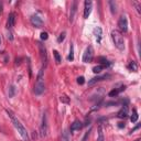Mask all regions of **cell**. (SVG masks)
<instances>
[{"label":"cell","mask_w":141,"mask_h":141,"mask_svg":"<svg viewBox=\"0 0 141 141\" xmlns=\"http://www.w3.org/2000/svg\"><path fill=\"white\" fill-rule=\"evenodd\" d=\"M47 131H49V127H47V117L46 114H43L42 116V122H41V127H40V136L41 137H46Z\"/></svg>","instance_id":"277c9868"},{"label":"cell","mask_w":141,"mask_h":141,"mask_svg":"<svg viewBox=\"0 0 141 141\" xmlns=\"http://www.w3.org/2000/svg\"><path fill=\"white\" fill-rule=\"evenodd\" d=\"M67 60L71 61V62L74 60V46H73V44H71V46H70V54H68V56H67Z\"/></svg>","instance_id":"7402d4cb"},{"label":"cell","mask_w":141,"mask_h":141,"mask_svg":"<svg viewBox=\"0 0 141 141\" xmlns=\"http://www.w3.org/2000/svg\"><path fill=\"white\" fill-rule=\"evenodd\" d=\"M89 134H90V129L88 130V131H86V132H85V136L83 137V139H82V141H86V140H87V138L89 137Z\"/></svg>","instance_id":"1f68e13d"},{"label":"cell","mask_w":141,"mask_h":141,"mask_svg":"<svg viewBox=\"0 0 141 141\" xmlns=\"http://www.w3.org/2000/svg\"><path fill=\"white\" fill-rule=\"evenodd\" d=\"M111 75L110 74H104V75H99V76H96V77H94V78H92L90 81L88 82V85L89 86H92V85H94V84H96V83H99V82H102V81H105V79H107V78H110Z\"/></svg>","instance_id":"52a82bcc"},{"label":"cell","mask_w":141,"mask_h":141,"mask_svg":"<svg viewBox=\"0 0 141 141\" xmlns=\"http://www.w3.org/2000/svg\"><path fill=\"white\" fill-rule=\"evenodd\" d=\"M20 61H21V58H15V65H19Z\"/></svg>","instance_id":"d590c367"},{"label":"cell","mask_w":141,"mask_h":141,"mask_svg":"<svg viewBox=\"0 0 141 141\" xmlns=\"http://www.w3.org/2000/svg\"><path fill=\"white\" fill-rule=\"evenodd\" d=\"M93 57H94V50H93L92 46H88L86 50H85V52L83 54V62L84 63H90L93 61Z\"/></svg>","instance_id":"8992f818"},{"label":"cell","mask_w":141,"mask_h":141,"mask_svg":"<svg viewBox=\"0 0 141 141\" xmlns=\"http://www.w3.org/2000/svg\"><path fill=\"white\" fill-rule=\"evenodd\" d=\"M125 89H126V86H125V85L120 86L119 88H114L113 90H110V92L108 93V96H109V97H117V96H118L119 93L124 92Z\"/></svg>","instance_id":"4fadbf2b"},{"label":"cell","mask_w":141,"mask_h":141,"mask_svg":"<svg viewBox=\"0 0 141 141\" xmlns=\"http://www.w3.org/2000/svg\"><path fill=\"white\" fill-rule=\"evenodd\" d=\"M44 90H45V85L43 83V81H41V82L36 81V84L34 86V93H35V95H42L44 93Z\"/></svg>","instance_id":"30bf717a"},{"label":"cell","mask_w":141,"mask_h":141,"mask_svg":"<svg viewBox=\"0 0 141 141\" xmlns=\"http://www.w3.org/2000/svg\"><path fill=\"white\" fill-rule=\"evenodd\" d=\"M130 120H131V122H137L138 120V113L136 109H132V115L130 117Z\"/></svg>","instance_id":"ffe728a7"},{"label":"cell","mask_w":141,"mask_h":141,"mask_svg":"<svg viewBox=\"0 0 141 141\" xmlns=\"http://www.w3.org/2000/svg\"><path fill=\"white\" fill-rule=\"evenodd\" d=\"M98 61H99V63H100V65H104L105 67H107L108 65H110V63L108 62L107 60H106L105 57H103V56H100V57H98Z\"/></svg>","instance_id":"d6986e66"},{"label":"cell","mask_w":141,"mask_h":141,"mask_svg":"<svg viewBox=\"0 0 141 141\" xmlns=\"http://www.w3.org/2000/svg\"><path fill=\"white\" fill-rule=\"evenodd\" d=\"M125 126H126V125H125V122H119V124H118L119 128H125Z\"/></svg>","instance_id":"836d02e7"},{"label":"cell","mask_w":141,"mask_h":141,"mask_svg":"<svg viewBox=\"0 0 141 141\" xmlns=\"http://www.w3.org/2000/svg\"><path fill=\"white\" fill-rule=\"evenodd\" d=\"M134 6L136 7V10H137V11H138V13H139V14H140V13H141V10H140V4L139 3H138V2H134Z\"/></svg>","instance_id":"4dcf8cb0"},{"label":"cell","mask_w":141,"mask_h":141,"mask_svg":"<svg viewBox=\"0 0 141 141\" xmlns=\"http://www.w3.org/2000/svg\"><path fill=\"white\" fill-rule=\"evenodd\" d=\"M8 39H9L10 41H12V40H13V36H12V34H11V33L8 34Z\"/></svg>","instance_id":"e575fe53"},{"label":"cell","mask_w":141,"mask_h":141,"mask_svg":"<svg viewBox=\"0 0 141 141\" xmlns=\"http://www.w3.org/2000/svg\"><path fill=\"white\" fill-rule=\"evenodd\" d=\"M104 68H105L104 65H97V66H94V67H93V72H94L95 74H98V73H100Z\"/></svg>","instance_id":"603a6c76"},{"label":"cell","mask_w":141,"mask_h":141,"mask_svg":"<svg viewBox=\"0 0 141 141\" xmlns=\"http://www.w3.org/2000/svg\"><path fill=\"white\" fill-rule=\"evenodd\" d=\"M127 67H128V70H129V71L137 72L138 65H137V63H136V62H134V61H131V62H129V64L127 65Z\"/></svg>","instance_id":"ac0fdd59"},{"label":"cell","mask_w":141,"mask_h":141,"mask_svg":"<svg viewBox=\"0 0 141 141\" xmlns=\"http://www.w3.org/2000/svg\"><path fill=\"white\" fill-rule=\"evenodd\" d=\"M140 126H141V125H140V124H138V125H137V126L135 127L134 129H131V130H130V132H129V134H130V135H131V134H134V132L136 131V130H138V129L140 128Z\"/></svg>","instance_id":"d6a6232c"},{"label":"cell","mask_w":141,"mask_h":141,"mask_svg":"<svg viewBox=\"0 0 141 141\" xmlns=\"http://www.w3.org/2000/svg\"><path fill=\"white\" fill-rule=\"evenodd\" d=\"M65 35H66V33H65V32H62V33L60 34V36H58V38H57V42H58V43H62V42L64 41Z\"/></svg>","instance_id":"83f0119b"},{"label":"cell","mask_w":141,"mask_h":141,"mask_svg":"<svg viewBox=\"0 0 141 141\" xmlns=\"http://www.w3.org/2000/svg\"><path fill=\"white\" fill-rule=\"evenodd\" d=\"M38 47H39V51H40V56H41V61L43 63V67H45L47 64V53H46V47L44 46V44H42L41 42H38Z\"/></svg>","instance_id":"3957f363"},{"label":"cell","mask_w":141,"mask_h":141,"mask_svg":"<svg viewBox=\"0 0 141 141\" xmlns=\"http://www.w3.org/2000/svg\"><path fill=\"white\" fill-rule=\"evenodd\" d=\"M77 83H78L79 85H83L85 83V78H84L83 76H79L78 78H77Z\"/></svg>","instance_id":"f1b7e54d"},{"label":"cell","mask_w":141,"mask_h":141,"mask_svg":"<svg viewBox=\"0 0 141 141\" xmlns=\"http://www.w3.org/2000/svg\"><path fill=\"white\" fill-rule=\"evenodd\" d=\"M60 100H61L62 103H65V104H68V103H70V98L66 96V95H62V96L60 97Z\"/></svg>","instance_id":"4316f807"},{"label":"cell","mask_w":141,"mask_h":141,"mask_svg":"<svg viewBox=\"0 0 141 141\" xmlns=\"http://www.w3.org/2000/svg\"><path fill=\"white\" fill-rule=\"evenodd\" d=\"M15 19H17V15L14 12H11L8 17V21H7V29L8 30H11L15 24Z\"/></svg>","instance_id":"9c48e42d"},{"label":"cell","mask_w":141,"mask_h":141,"mask_svg":"<svg viewBox=\"0 0 141 141\" xmlns=\"http://www.w3.org/2000/svg\"><path fill=\"white\" fill-rule=\"evenodd\" d=\"M6 113L9 115L10 119H11V121L13 124V126H14L15 129L18 130V132H19V135L22 137V139L25 140V141H30V137H29V134H28V131H26V129L24 128V126L20 122L19 119L14 116V114H13L11 110H9V109H6Z\"/></svg>","instance_id":"6da1fadb"},{"label":"cell","mask_w":141,"mask_h":141,"mask_svg":"<svg viewBox=\"0 0 141 141\" xmlns=\"http://www.w3.org/2000/svg\"><path fill=\"white\" fill-rule=\"evenodd\" d=\"M53 55H54V57H55V62H56L57 64H60V63L62 62V57H61L60 53L57 51H53Z\"/></svg>","instance_id":"44dd1931"},{"label":"cell","mask_w":141,"mask_h":141,"mask_svg":"<svg viewBox=\"0 0 141 141\" xmlns=\"http://www.w3.org/2000/svg\"><path fill=\"white\" fill-rule=\"evenodd\" d=\"M8 94H9V97H13L15 94V87L11 85V86L9 87V90H8Z\"/></svg>","instance_id":"d4e9b609"},{"label":"cell","mask_w":141,"mask_h":141,"mask_svg":"<svg viewBox=\"0 0 141 141\" xmlns=\"http://www.w3.org/2000/svg\"><path fill=\"white\" fill-rule=\"evenodd\" d=\"M84 127V125H83V122L82 121H79V120H75L73 122V124L71 125V132H74V131H79L82 128Z\"/></svg>","instance_id":"7c38bea8"},{"label":"cell","mask_w":141,"mask_h":141,"mask_svg":"<svg viewBox=\"0 0 141 141\" xmlns=\"http://www.w3.org/2000/svg\"><path fill=\"white\" fill-rule=\"evenodd\" d=\"M93 9V2L90 0H86L84 2V19H87L89 17Z\"/></svg>","instance_id":"ba28073f"},{"label":"cell","mask_w":141,"mask_h":141,"mask_svg":"<svg viewBox=\"0 0 141 141\" xmlns=\"http://www.w3.org/2000/svg\"><path fill=\"white\" fill-rule=\"evenodd\" d=\"M108 4H109V7H110V11H111V13H116L117 12V10H116V3L114 1H109L108 2Z\"/></svg>","instance_id":"cb8c5ba5"},{"label":"cell","mask_w":141,"mask_h":141,"mask_svg":"<svg viewBox=\"0 0 141 141\" xmlns=\"http://www.w3.org/2000/svg\"><path fill=\"white\" fill-rule=\"evenodd\" d=\"M2 8H3V7H2V2H0V14H1L2 11H3V9H2Z\"/></svg>","instance_id":"8d00e7d4"},{"label":"cell","mask_w":141,"mask_h":141,"mask_svg":"<svg viewBox=\"0 0 141 141\" xmlns=\"http://www.w3.org/2000/svg\"><path fill=\"white\" fill-rule=\"evenodd\" d=\"M0 44H1V39H0Z\"/></svg>","instance_id":"f35d334b"},{"label":"cell","mask_w":141,"mask_h":141,"mask_svg":"<svg viewBox=\"0 0 141 141\" xmlns=\"http://www.w3.org/2000/svg\"><path fill=\"white\" fill-rule=\"evenodd\" d=\"M62 141H70V136H68L67 130H64L62 135Z\"/></svg>","instance_id":"484cf974"},{"label":"cell","mask_w":141,"mask_h":141,"mask_svg":"<svg viewBox=\"0 0 141 141\" xmlns=\"http://www.w3.org/2000/svg\"><path fill=\"white\" fill-rule=\"evenodd\" d=\"M76 9H77V2L74 1L72 3V7H71V13H70V21L73 22L74 20V17H75V13H76Z\"/></svg>","instance_id":"2e32d148"},{"label":"cell","mask_w":141,"mask_h":141,"mask_svg":"<svg viewBox=\"0 0 141 141\" xmlns=\"http://www.w3.org/2000/svg\"><path fill=\"white\" fill-rule=\"evenodd\" d=\"M111 39H113V42L115 44V46L119 51H124L125 50V40H124V36L122 34L119 32L118 30H114L111 31Z\"/></svg>","instance_id":"7a4b0ae2"},{"label":"cell","mask_w":141,"mask_h":141,"mask_svg":"<svg viewBox=\"0 0 141 141\" xmlns=\"http://www.w3.org/2000/svg\"><path fill=\"white\" fill-rule=\"evenodd\" d=\"M134 141H141V139H140V138H138V139H136V140H134Z\"/></svg>","instance_id":"74e56055"},{"label":"cell","mask_w":141,"mask_h":141,"mask_svg":"<svg viewBox=\"0 0 141 141\" xmlns=\"http://www.w3.org/2000/svg\"><path fill=\"white\" fill-rule=\"evenodd\" d=\"M127 116H128V105H122L121 109L117 114V117L118 118H126Z\"/></svg>","instance_id":"5bb4252c"},{"label":"cell","mask_w":141,"mask_h":141,"mask_svg":"<svg viewBox=\"0 0 141 141\" xmlns=\"http://www.w3.org/2000/svg\"><path fill=\"white\" fill-rule=\"evenodd\" d=\"M97 141H105V137H104V127L100 124L98 126V134H97Z\"/></svg>","instance_id":"e0dca14e"},{"label":"cell","mask_w":141,"mask_h":141,"mask_svg":"<svg viewBox=\"0 0 141 141\" xmlns=\"http://www.w3.org/2000/svg\"><path fill=\"white\" fill-rule=\"evenodd\" d=\"M47 38H49V34H47L46 32H42L41 33V40L45 41V40H47Z\"/></svg>","instance_id":"f546056e"},{"label":"cell","mask_w":141,"mask_h":141,"mask_svg":"<svg viewBox=\"0 0 141 141\" xmlns=\"http://www.w3.org/2000/svg\"><path fill=\"white\" fill-rule=\"evenodd\" d=\"M94 34H95V38H96V42L99 44L100 41H102V38H103V31H102V29H100L99 26L95 28L94 29Z\"/></svg>","instance_id":"9a60e30c"},{"label":"cell","mask_w":141,"mask_h":141,"mask_svg":"<svg viewBox=\"0 0 141 141\" xmlns=\"http://www.w3.org/2000/svg\"><path fill=\"white\" fill-rule=\"evenodd\" d=\"M31 23L32 25H34L35 28H41L43 25V20L42 18H40L39 15H32L31 17Z\"/></svg>","instance_id":"8fae6325"},{"label":"cell","mask_w":141,"mask_h":141,"mask_svg":"<svg viewBox=\"0 0 141 141\" xmlns=\"http://www.w3.org/2000/svg\"><path fill=\"white\" fill-rule=\"evenodd\" d=\"M118 28H119V32L121 34L122 33H126L128 31V20H127L126 15H121L118 20Z\"/></svg>","instance_id":"5b68a950"}]
</instances>
